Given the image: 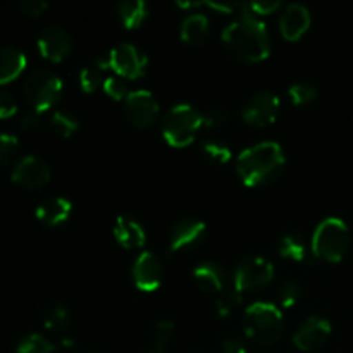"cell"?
Returning a JSON list of instances; mask_svg holds the SVG:
<instances>
[{
  "instance_id": "cell-1",
  "label": "cell",
  "mask_w": 353,
  "mask_h": 353,
  "mask_svg": "<svg viewBox=\"0 0 353 353\" xmlns=\"http://www.w3.org/2000/svg\"><path fill=\"white\" fill-rule=\"evenodd\" d=\"M223 43L226 50L240 62L264 61L271 54V38L264 21L250 12L248 3L233 23L223 30Z\"/></svg>"
},
{
  "instance_id": "cell-2",
  "label": "cell",
  "mask_w": 353,
  "mask_h": 353,
  "mask_svg": "<svg viewBox=\"0 0 353 353\" xmlns=\"http://www.w3.org/2000/svg\"><path fill=\"white\" fill-rule=\"evenodd\" d=\"M286 164L285 150L276 141H262L245 148L236 159V171L241 181L252 188L276 181Z\"/></svg>"
},
{
  "instance_id": "cell-3",
  "label": "cell",
  "mask_w": 353,
  "mask_h": 353,
  "mask_svg": "<svg viewBox=\"0 0 353 353\" xmlns=\"http://www.w3.org/2000/svg\"><path fill=\"white\" fill-rule=\"evenodd\" d=\"M245 334L262 347L276 343L283 336L285 317L281 309L271 302H255L247 307L243 316Z\"/></svg>"
},
{
  "instance_id": "cell-4",
  "label": "cell",
  "mask_w": 353,
  "mask_h": 353,
  "mask_svg": "<svg viewBox=\"0 0 353 353\" xmlns=\"http://www.w3.org/2000/svg\"><path fill=\"white\" fill-rule=\"evenodd\" d=\"M350 247V230L340 217H326L312 234V254L326 262H340Z\"/></svg>"
},
{
  "instance_id": "cell-5",
  "label": "cell",
  "mask_w": 353,
  "mask_h": 353,
  "mask_svg": "<svg viewBox=\"0 0 353 353\" xmlns=\"http://www.w3.org/2000/svg\"><path fill=\"white\" fill-rule=\"evenodd\" d=\"M203 126V117L196 107L190 103H178L171 107L162 121V134L171 147L185 148L195 140Z\"/></svg>"
},
{
  "instance_id": "cell-6",
  "label": "cell",
  "mask_w": 353,
  "mask_h": 353,
  "mask_svg": "<svg viewBox=\"0 0 353 353\" xmlns=\"http://www.w3.org/2000/svg\"><path fill=\"white\" fill-rule=\"evenodd\" d=\"M62 95V79L48 69H38L24 83V97L33 110L43 112L52 109Z\"/></svg>"
},
{
  "instance_id": "cell-7",
  "label": "cell",
  "mask_w": 353,
  "mask_h": 353,
  "mask_svg": "<svg viewBox=\"0 0 353 353\" xmlns=\"http://www.w3.org/2000/svg\"><path fill=\"white\" fill-rule=\"evenodd\" d=\"M274 278V265L264 257H245L233 271V286L240 293L268 286Z\"/></svg>"
},
{
  "instance_id": "cell-8",
  "label": "cell",
  "mask_w": 353,
  "mask_h": 353,
  "mask_svg": "<svg viewBox=\"0 0 353 353\" xmlns=\"http://www.w3.org/2000/svg\"><path fill=\"white\" fill-rule=\"evenodd\" d=\"M107 57H109V65L114 74L124 79L141 78L148 64V57L145 55V52L130 41L116 45Z\"/></svg>"
},
{
  "instance_id": "cell-9",
  "label": "cell",
  "mask_w": 353,
  "mask_h": 353,
  "mask_svg": "<svg viewBox=\"0 0 353 353\" xmlns=\"http://www.w3.org/2000/svg\"><path fill=\"white\" fill-rule=\"evenodd\" d=\"M279 110H281V100H279V97L276 93L259 92L254 93L243 103L241 116L252 126L264 128L278 119Z\"/></svg>"
},
{
  "instance_id": "cell-10",
  "label": "cell",
  "mask_w": 353,
  "mask_h": 353,
  "mask_svg": "<svg viewBox=\"0 0 353 353\" xmlns=\"http://www.w3.org/2000/svg\"><path fill=\"white\" fill-rule=\"evenodd\" d=\"M124 109H126V117L134 128H145L152 126L154 121L159 116V107L157 99L154 97V93L148 92V90H133V92L128 95V99L124 100Z\"/></svg>"
},
{
  "instance_id": "cell-11",
  "label": "cell",
  "mask_w": 353,
  "mask_h": 353,
  "mask_svg": "<svg viewBox=\"0 0 353 353\" xmlns=\"http://www.w3.org/2000/svg\"><path fill=\"white\" fill-rule=\"evenodd\" d=\"M207 236V226L203 221L196 217H185L179 219L169 233V252H188L200 247Z\"/></svg>"
},
{
  "instance_id": "cell-12",
  "label": "cell",
  "mask_w": 353,
  "mask_h": 353,
  "mask_svg": "<svg viewBox=\"0 0 353 353\" xmlns=\"http://www.w3.org/2000/svg\"><path fill=\"white\" fill-rule=\"evenodd\" d=\"M50 165L47 161H43L38 155H26L16 162L12 172H10V179L16 185L23 186L28 190H37L47 185L50 181Z\"/></svg>"
},
{
  "instance_id": "cell-13",
  "label": "cell",
  "mask_w": 353,
  "mask_h": 353,
  "mask_svg": "<svg viewBox=\"0 0 353 353\" xmlns=\"http://www.w3.org/2000/svg\"><path fill=\"white\" fill-rule=\"evenodd\" d=\"M131 276H133L134 286L138 290L147 293L155 292L157 288H161L162 281H164V265L154 252L145 250L134 259Z\"/></svg>"
},
{
  "instance_id": "cell-14",
  "label": "cell",
  "mask_w": 353,
  "mask_h": 353,
  "mask_svg": "<svg viewBox=\"0 0 353 353\" xmlns=\"http://www.w3.org/2000/svg\"><path fill=\"white\" fill-rule=\"evenodd\" d=\"M333 326L324 317L312 316L303 321L293 333V343L302 352H314L323 347L331 336Z\"/></svg>"
},
{
  "instance_id": "cell-15",
  "label": "cell",
  "mask_w": 353,
  "mask_h": 353,
  "mask_svg": "<svg viewBox=\"0 0 353 353\" xmlns=\"http://www.w3.org/2000/svg\"><path fill=\"white\" fill-rule=\"evenodd\" d=\"M38 50L47 61L61 62L71 54L72 38L64 28L48 26L38 37Z\"/></svg>"
},
{
  "instance_id": "cell-16",
  "label": "cell",
  "mask_w": 353,
  "mask_h": 353,
  "mask_svg": "<svg viewBox=\"0 0 353 353\" xmlns=\"http://www.w3.org/2000/svg\"><path fill=\"white\" fill-rule=\"evenodd\" d=\"M310 28V12L303 3H288L279 17L281 34L290 41H296L307 33Z\"/></svg>"
},
{
  "instance_id": "cell-17",
  "label": "cell",
  "mask_w": 353,
  "mask_h": 353,
  "mask_svg": "<svg viewBox=\"0 0 353 353\" xmlns=\"http://www.w3.org/2000/svg\"><path fill=\"white\" fill-rule=\"evenodd\" d=\"M114 238L124 248H141L147 241L145 228L131 216H119L114 223Z\"/></svg>"
},
{
  "instance_id": "cell-18",
  "label": "cell",
  "mask_w": 353,
  "mask_h": 353,
  "mask_svg": "<svg viewBox=\"0 0 353 353\" xmlns=\"http://www.w3.org/2000/svg\"><path fill=\"white\" fill-rule=\"evenodd\" d=\"M72 203L64 196H50L37 207V219L45 226H59L71 217Z\"/></svg>"
},
{
  "instance_id": "cell-19",
  "label": "cell",
  "mask_w": 353,
  "mask_h": 353,
  "mask_svg": "<svg viewBox=\"0 0 353 353\" xmlns=\"http://www.w3.org/2000/svg\"><path fill=\"white\" fill-rule=\"evenodd\" d=\"M193 279L209 293H223L226 290V272L219 264L205 261L193 269Z\"/></svg>"
},
{
  "instance_id": "cell-20",
  "label": "cell",
  "mask_w": 353,
  "mask_h": 353,
  "mask_svg": "<svg viewBox=\"0 0 353 353\" xmlns=\"http://www.w3.org/2000/svg\"><path fill=\"white\" fill-rule=\"evenodd\" d=\"M109 57H97L86 62L83 69L79 71V86L83 92L93 93L103 86L107 76V69H109Z\"/></svg>"
},
{
  "instance_id": "cell-21",
  "label": "cell",
  "mask_w": 353,
  "mask_h": 353,
  "mask_svg": "<svg viewBox=\"0 0 353 353\" xmlns=\"http://www.w3.org/2000/svg\"><path fill=\"white\" fill-rule=\"evenodd\" d=\"M28 59L16 47H0V86L16 79L26 69Z\"/></svg>"
},
{
  "instance_id": "cell-22",
  "label": "cell",
  "mask_w": 353,
  "mask_h": 353,
  "mask_svg": "<svg viewBox=\"0 0 353 353\" xmlns=\"http://www.w3.org/2000/svg\"><path fill=\"white\" fill-rule=\"evenodd\" d=\"M209 17L202 12H192L183 19L181 38L188 45H200L205 41L209 34Z\"/></svg>"
},
{
  "instance_id": "cell-23",
  "label": "cell",
  "mask_w": 353,
  "mask_h": 353,
  "mask_svg": "<svg viewBox=\"0 0 353 353\" xmlns=\"http://www.w3.org/2000/svg\"><path fill=\"white\" fill-rule=\"evenodd\" d=\"M148 14H150V7L143 0H126L117 6V17L128 30L140 28L147 21Z\"/></svg>"
},
{
  "instance_id": "cell-24",
  "label": "cell",
  "mask_w": 353,
  "mask_h": 353,
  "mask_svg": "<svg viewBox=\"0 0 353 353\" xmlns=\"http://www.w3.org/2000/svg\"><path fill=\"white\" fill-rule=\"evenodd\" d=\"M278 252L283 259L293 262H302L307 257V245L302 234L290 231L285 233L278 241Z\"/></svg>"
},
{
  "instance_id": "cell-25",
  "label": "cell",
  "mask_w": 353,
  "mask_h": 353,
  "mask_svg": "<svg viewBox=\"0 0 353 353\" xmlns=\"http://www.w3.org/2000/svg\"><path fill=\"white\" fill-rule=\"evenodd\" d=\"M43 326L52 333H64L71 326V310L62 303H54L45 312Z\"/></svg>"
},
{
  "instance_id": "cell-26",
  "label": "cell",
  "mask_w": 353,
  "mask_h": 353,
  "mask_svg": "<svg viewBox=\"0 0 353 353\" xmlns=\"http://www.w3.org/2000/svg\"><path fill=\"white\" fill-rule=\"evenodd\" d=\"M48 123H50V130L62 138H69L79 128L78 117L71 110L64 109L55 110L50 119H48Z\"/></svg>"
},
{
  "instance_id": "cell-27",
  "label": "cell",
  "mask_w": 353,
  "mask_h": 353,
  "mask_svg": "<svg viewBox=\"0 0 353 353\" xmlns=\"http://www.w3.org/2000/svg\"><path fill=\"white\" fill-rule=\"evenodd\" d=\"M200 154L212 164H226L231 161L230 145L224 143L223 140H217V138L203 141L202 147H200Z\"/></svg>"
},
{
  "instance_id": "cell-28",
  "label": "cell",
  "mask_w": 353,
  "mask_h": 353,
  "mask_svg": "<svg viewBox=\"0 0 353 353\" xmlns=\"http://www.w3.org/2000/svg\"><path fill=\"white\" fill-rule=\"evenodd\" d=\"M55 347L52 345L50 340H47L45 336L41 334H28L26 338L17 343L16 350L14 353H54Z\"/></svg>"
},
{
  "instance_id": "cell-29",
  "label": "cell",
  "mask_w": 353,
  "mask_h": 353,
  "mask_svg": "<svg viewBox=\"0 0 353 353\" xmlns=\"http://www.w3.org/2000/svg\"><path fill=\"white\" fill-rule=\"evenodd\" d=\"M241 295L243 293L238 292L236 288H230V290H224L223 293H219L216 300V310L221 317H228L234 312V310L240 307L241 303Z\"/></svg>"
},
{
  "instance_id": "cell-30",
  "label": "cell",
  "mask_w": 353,
  "mask_h": 353,
  "mask_svg": "<svg viewBox=\"0 0 353 353\" xmlns=\"http://www.w3.org/2000/svg\"><path fill=\"white\" fill-rule=\"evenodd\" d=\"M102 88H103V92H105L110 99L116 100V102H123V100H126L128 95L131 93L128 79L121 78V76H117V74L107 76V79H105V83H103Z\"/></svg>"
},
{
  "instance_id": "cell-31",
  "label": "cell",
  "mask_w": 353,
  "mask_h": 353,
  "mask_svg": "<svg viewBox=\"0 0 353 353\" xmlns=\"http://www.w3.org/2000/svg\"><path fill=\"white\" fill-rule=\"evenodd\" d=\"M288 95L295 105H305L317 99V88L310 83H293L288 88Z\"/></svg>"
},
{
  "instance_id": "cell-32",
  "label": "cell",
  "mask_w": 353,
  "mask_h": 353,
  "mask_svg": "<svg viewBox=\"0 0 353 353\" xmlns=\"http://www.w3.org/2000/svg\"><path fill=\"white\" fill-rule=\"evenodd\" d=\"M19 152V140L10 133L0 134V165H9Z\"/></svg>"
},
{
  "instance_id": "cell-33",
  "label": "cell",
  "mask_w": 353,
  "mask_h": 353,
  "mask_svg": "<svg viewBox=\"0 0 353 353\" xmlns=\"http://www.w3.org/2000/svg\"><path fill=\"white\" fill-rule=\"evenodd\" d=\"M174 334H176V327L171 321H159V323L155 324V330H154L155 347L165 348V350H168L169 343L174 340Z\"/></svg>"
},
{
  "instance_id": "cell-34",
  "label": "cell",
  "mask_w": 353,
  "mask_h": 353,
  "mask_svg": "<svg viewBox=\"0 0 353 353\" xmlns=\"http://www.w3.org/2000/svg\"><path fill=\"white\" fill-rule=\"evenodd\" d=\"M302 299V286L296 281H288L279 290V302L285 309H292Z\"/></svg>"
},
{
  "instance_id": "cell-35",
  "label": "cell",
  "mask_w": 353,
  "mask_h": 353,
  "mask_svg": "<svg viewBox=\"0 0 353 353\" xmlns=\"http://www.w3.org/2000/svg\"><path fill=\"white\" fill-rule=\"evenodd\" d=\"M202 117H203V126L210 128V130L224 126L228 121L226 110H223L221 107H212V109L207 110L205 114H202Z\"/></svg>"
},
{
  "instance_id": "cell-36",
  "label": "cell",
  "mask_w": 353,
  "mask_h": 353,
  "mask_svg": "<svg viewBox=\"0 0 353 353\" xmlns=\"http://www.w3.org/2000/svg\"><path fill=\"white\" fill-rule=\"evenodd\" d=\"M17 112V102L7 90L0 88V119H9Z\"/></svg>"
},
{
  "instance_id": "cell-37",
  "label": "cell",
  "mask_w": 353,
  "mask_h": 353,
  "mask_svg": "<svg viewBox=\"0 0 353 353\" xmlns=\"http://www.w3.org/2000/svg\"><path fill=\"white\" fill-rule=\"evenodd\" d=\"M279 7H281V2H279V0H257V2L248 3L250 12L255 14L257 17L269 16V14L276 12Z\"/></svg>"
},
{
  "instance_id": "cell-38",
  "label": "cell",
  "mask_w": 353,
  "mask_h": 353,
  "mask_svg": "<svg viewBox=\"0 0 353 353\" xmlns=\"http://www.w3.org/2000/svg\"><path fill=\"white\" fill-rule=\"evenodd\" d=\"M19 10L30 17H38L47 10L48 3L45 0H19L17 3Z\"/></svg>"
},
{
  "instance_id": "cell-39",
  "label": "cell",
  "mask_w": 353,
  "mask_h": 353,
  "mask_svg": "<svg viewBox=\"0 0 353 353\" xmlns=\"http://www.w3.org/2000/svg\"><path fill=\"white\" fill-rule=\"evenodd\" d=\"M19 128L26 133H34L41 128V112L38 110H30V112L23 114L19 121Z\"/></svg>"
},
{
  "instance_id": "cell-40",
  "label": "cell",
  "mask_w": 353,
  "mask_h": 353,
  "mask_svg": "<svg viewBox=\"0 0 353 353\" xmlns=\"http://www.w3.org/2000/svg\"><path fill=\"white\" fill-rule=\"evenodd\" d=\"M223 352L224 353H248V348L241 338L228 336L224 338L223 341Z\"/></svg>"
},
{
  "instance_id": "cell-41",
  "label": "cell",
  "mask_w": 353,
  "mask_h": 353,
  "mask_svg": "<svg viewBox=\"0 0 353 353\" xmlns=\"http://www.w3.org/2000/svg\"><path fill=\"white\" fill-rule=\"evenodd\" d=\"M74 348H76L74 340H71V338H64V340L61 341V345H59V350L62 353H71Z\"/></svg>"
},
{
  "instance_id": "cell-42",
  "label": "cell",
  "mask_w": 353,
  "mask_h": 353,
  "mask_svg": "<svg viewBox=\"0 0 353 353\" xmlns=\"http://www.w3.org/2000/svg\"><path fill=\"white\" fill-rule=\"evenodd\" d=\"M145 353H169L168 350H165V348H150V350H147Z\"/></svg>"
},
{
  "instance_id": "cell-43",
  "label": "cell",
  "mask_w": 353,
  "mask_h": 353,
  "mask_svg": "<svg viewBox=\"0 0 353 353\" xmlns=\"http://www.w3.org/2000/svg\"><path fill=\"white\" fill-rule=\"evenodd\" d=\"M90 353H105V352H90Z\"/></svg>"
}]
</instances>
